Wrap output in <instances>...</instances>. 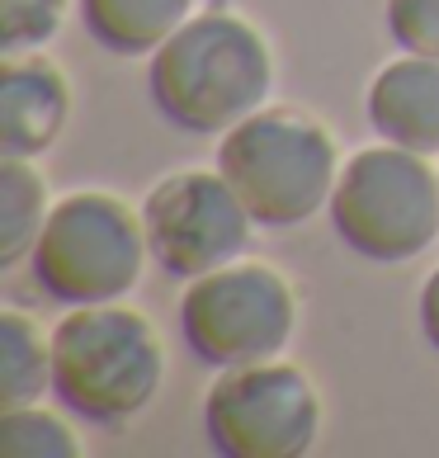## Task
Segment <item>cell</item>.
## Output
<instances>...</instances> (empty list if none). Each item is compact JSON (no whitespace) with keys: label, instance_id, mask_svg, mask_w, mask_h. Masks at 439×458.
I'll use <instances>...</instances> for the list:
<instances>
[{"label":"cell","instance_id":"11","mask_svg":"<svg viewBox=\"0 0 439 458\" xmlns=\"http://www.w3.org/2000/svg\"><path fill=\"white\" fill-rule=\"evenodd\" d=\"M194 14V0H80V24L114 57H147Z\"/></svg>","mask_w":439,"mask_h":458},{"label":"cell","instance_id":"14","mask_svg":"<svg viewBox=\"0 0 439 458\" xmlns=\"http://www.w3.org/2000/svg\"><path fill=\"white\" fill-rule=\"evenodd\" d=\"M0 454L5 458H76L80 439L72 435V426L62 416L29 402V406H5V416H0Z\"/></svg>","mask_w":439,"mask_h":458},{"label":"cell","instance_id":"5","mask_svg":"<svg viewBox=\"0 0 439 458\" xmlns=\"http://www.w3.org/2000/svg\"><path fill=\"white\" fill-rule=\"evenodd\" d=\"M147 256L142 213L114 194L80 190L53 203L29 269L33 284L62 308H99L138 288Z\"/></svg>","mask_w":439,"mask_h":458},{"label":"cell","instance_id":"3","mask_svg":"<svg viewBox=\"0 0 439 458\" xmlns=\"http://www.w3.org/2000/svg\"><path fill=\"white\" fill-rule=\"evenodd\" d=\"M53 397L90 426H128L165 378L156 327L118 302L72 308L53 327Z\"/></svg>","mask_w":439,"mask_h":458},{"label":"cell","instance_id":"17","mask_svg":"<svg viewBox=\"0 0 439 458\" xmlns=\"http://www.w3.org/2000/svg\"><path fill=\"white\" fill-rule=\"evenodd\" d=\"M416 321H420V335H426V345L439 354V269H430V279L420 284Z\"/></svg>","mask_w":439,"mask_h":458},{"label":"cell","instance_id":"8","mask_svg":"<svg viewBox=\"0 0 439 458\" xmlns=\"http://www.w3.org/2000/svg\"><path fill=\"white\" fill-rule=\"evenodd\" d=\"M256 217L223 171H175L142 199L147 250L171 279H198L241 260Z\"/></svg>","mask_w":439,"mask_h":458},{"label":"cell","instance_id":"12","mask_svg":"<svg viewBox=\"0 0 439 458\" xmlns=\"http://www.w3.org/2000/svg\"><path fill=\"white\" fill-rule=\"evenodd\" d=\"M53 213L47 184L24 157H0V269L33 256L38 232Z\"/></svg>","mask_w":439,"mask_h":458},{"label":"cell","instance_id":"13","mask_svg":"<svg viewBox=\"0 0 439 458\" xmlns=\"http://www.w3.org/2000/svg\"><path fill=\"white\" fill-rule=\"evenodd\" d=\"M53 393V341L24 312L0 317V406H29Z\"/></svg>","mask_w":439,"mask_h":458},{"label":"cell","instance_id":"4","mask_svg":"<svg viewBox=\"0 0 439 458\" xmlns=\"http://www.w3.org/2000/svg\"><path fill=\"white\" fill-rule=\"evenodd\" d=\"M326 213L341 246L359 260H416L439 236V171L407 147H364L341 165Z\"/></svg>","mask_w":439,"mask_h":458},{"label":"cell","instance_id":"9","mask_svg":"<svg viewBox=\"0 0 439 458\" xmlns=\"http://www.w3.org/2000/svg\"><path fill=\"white\" fill-rule=\"evenodd\" d=\"M66 114H72V90L66 76L47 57H5L0 72V157H24L38 161L53 151Z\"/></svg>","mask_w":439,"mask_h":458},{"label":"cell","instance_id":"6","mask_svg":"<svg viewBox=\"0 0 439 458\" xmlns=\"http://www.w3.org/2000/svg\"><path fill=\"white\" fill-rule=\"evenodd\" d=\"M298 327L293 284L274 265L232 260L184 284L180 335L204 369L279 360Z\"/></svg>","mask_w":439,"mask_h":458},{"label":"cell","instance_id":"10","mask_svg":"<svg viewBox=\"0 0 439 458\" xmlns=\"http://www.w3.org/2000/svg\"><path fill=\"white\" fill-rule=\"evenodd\" d=\"M364 114L383 142L439 157V62L416 53L387 62L368 81Z\"/></svg>","mask_w":439,"mask_h":458},{"label":"cell","instance_id":"7","mask_svg":"<svg viewBox=\"0 0 439 458\" xmlns=\"http://www.w3.org/2000/svg\"><path fill=\"white\" fill-rule=\"evenodd\" d=\"M204 435L227 458H298L322 435V397L298 364L217 369L204 397Z\"/></svg>","mask_w":439,"mask_h":458},{"label":"cell","instance_id":"15","mask_svg":"<svg viewBox=\"0 0 439 458\" xmlns=\"http://www.w3.org/2000/svg\"><path fill=\"white\" fill-rule=\"evenodd\" d=\"M66 20V0H0V53H38Z\"/></svg>","mask_w":439,"mask_h":458},{"label":"cell","instance_id":"2","mask_svg":"<svg viewBox=\"0 0 439 458\" xmlns=\"http://www.w3.org/2000/svg\"><path fill=\"white\" fill-rule=\"evenodd\" d=\"M217 171L265 232L317 217L341 180V151L322 118L293 105H265L217 142Z\"/></svg>","mask_w":439,"mask_h":458},{"label":"cell","instance_id":"1","mask_svg":"<svg viewBox=\"0 0 439 458\" xmlns=\"http://www.w3.org/2000/svg\"><path fill=\"white\" fill-rule=\"evenodd\" d=\"M274 90V57L256 24L232 10L190 14L147 66V95L171 128L190 138H223L265 109Z\"/></svg>","mask_w":439,"mask_h":458},{"label":"cell","instance_id":"16","mask_svg":"<svg viewBox=\"0 0 439 458\" xmlns=\"http://www.w3.org/2000/svg\"><path fill=\"white\" fill-rule=\"evenodd\" d=\"M387 33L401 53L439 62V0H387Z\"/></svg>","mask_w":439,"mask_h":458}]
</instances>
